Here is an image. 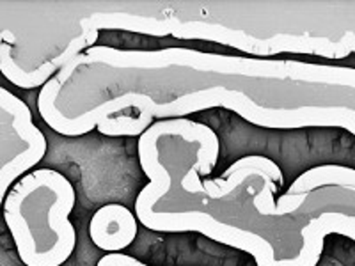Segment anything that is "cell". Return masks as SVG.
Here are the masks:
<instances>
[{
    "label": "cell",
    "mask_w": 355,
    "mask_h": 266,
    "mask_svg": "<svg viewBox=\"0 0 355 266\" xmlns=\"http://www.w3.org/2000/svg\"><path fill=\"white\" fill-rule=\"evenodd\" d=\"M75 202L68 177L52 169L27 174L12 186L4 201V218L24 265L61 266L71 258L77 233L69 213Z\"/></svg>",
    "instance_id": "6da1fadb"
},
{
    "label": "cell",
    "mask_w": 355,
    "mask_h": 266,
    "mask_svg": "<svg viewBox=\"0 0 355 266\" xmlns=\"http://www.w3.org/2000/svg\"><path fill=\"white\" fill-rule=\"evenodd\" d=\"M139 220L123 204H105L89 222V236L98 249L107 254H117L137 238Z\"/></svg>",
    "instance_id": "7a4b0ae2"
},
{
    "label": "cell",
    "mask_w": 355,
    "mask_h": 266,
    "mask_svg": "<svg viewBox=\"0 0 355 266\" xmlns=\"http://www.w3.org/2000/svg\"><path fill=\"white\" fill-rule=\"evenodd\" d=\"M96 266H150V265H146V263L139 261V259L132 258V256L117 252V254L103 256V258L98 261Z\"/></svg>",
    "instance_id": "8992f818"
},
{
    "label": "cell",
    "mask_w": 355,
    "mask_h": 266,
    "mask_svg": "<svg viewBox=\"0 0 355 266\" xmlns=\"http://www.w3.org/2000/svg\"><path fill=\"white\" fill-rule=\"evenodd\" d=\"M323 186L355 188V169L343 166H320L300 174L286 194H309Z\"/></svg>",
    "instance_id": "3957f363"
},
{
    "label": "cell",
    "mask_w": 355,
    "mask_h": 266,
    "mask_svg": "<svg viewBox=\"0 0 355 266\" xmlns=\"http://www.w3.org/2000/svg\"><path fill=\"white\" fill-rule=\"evenodd\" d=\"M247 169H256V170H259V172L266 174V176H270L279 186L284 183L283 172H281V169H279L277 163H274L270 158L258 157V154H254V157H243V158H240V160H236L234 163H231V166L227 167L224 172H222L220 177L222 179H226V177H230L231 174L240 172V170H247Z\"/></svg>",
    "instance_id": "5b68a950"
},
{
    "label": "cell",
    "mask_w": 355,
    "mask_h": 266,
    "mask_svg": "<svg viewBox=\"0 0 355 266\" xmlns=\"http://www.w3.org/2000/svg\"><path fill=\"white\" fill-rule=\"evenodd\" d=\"M151 117H132V116H117V117H109V119H103L96 125L98 132H101L103 135H110V137H119V135H125V137H132V135H142L146 130L150 128Z\"/></svg>",
    "instance_id": "277c9868"
}]
</instances>
